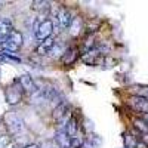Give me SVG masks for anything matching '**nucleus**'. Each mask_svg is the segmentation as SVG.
Segmentation results:
<instances>
[{"mask_svg":"<svg viewBox=\"0 0 148 148\" xmlns=\"http://www.w3.org/2000/svg\"><path fill=\"white\" fill-rule=\"evenodd\" d=\"M22 95H24V89L19 83V80H14L10 86H8V89L5 92V96H6V102L9 105H16L18 102H21L22 99Z\"/></svg>","mask_w":148,"mask_h":148,"instance_id":"obj_1","label":"nucleus"},{"mask_svg":"<svg viewBox=\"0 0 148 148\" xmlns=\"http://www.w3.org/2000/svg\"><path fill=\"white\" fill-rule=\"evenodd\" d=\"M6 126H8L9 132L12 135H15V136L25 132V123H24V120L15 113H9L6 116Z\"/></svg>","mask_w":148,"mask_h":148,"instance_id":"obj_2","label":"nucleus"},{"mask_svg":"<svg viewBox=\"0 0 148 148\" xmlns=\"http://www.w3.org/2000/svg\"><path fill=\"white\" fill-rule=\"evenodd\" d=\"M22 34L19 33V31H16V30H12V33L6 37V40L2 43V46H3V51H6V52H16L18 49H21V46H22Z\"/></svg>","mask_w":148,"mask_h":148,"instance_id":"obj_3","label":"nucleus"},{"mask_svg":"<svg viewBox=\"0 0 148 148\" xmlns=\"http://www.w3.org/2000/svg\"><path fill=\"white\" fill-rule=\"evenodd\" d=\"M52 31H53V22L51 19H45V21H42L39 25H37V28H36V37L43 42V40H46V39L51 37Z\"/></svg>","mask_w":148,"mask_h":148,"instance_id":"obj_4","label":"nucleus"},{"mask_svg":"<svg viewBox=\"0 0 148 148\" xmlns=\"http://www.w3.org/2000/svg\"><path fill=\"white\" fill-rule=\"evenodd\" d=\"M129 105L135 110V111H139V113L148 114V99L142 96H132L129 99Z\"/></svg>","mask_w":148,"mask_h":148,"instance_id":"obj_5","label":"nucleus"},{"mask_svg":"<svg viewBox=\"0 0 148 148\" xmlns=\"http://www.w3.org/2000/svg\"><path fill=\"white\" fill-rule=\"evenodd\" d=\"M18 80H19V83L22 86L24 92H30L33 95L34 92L39 90V86H37V83L33 80V77L30 76V74H22V76L18 77Z\"/></svg>","mask_w":148,"mask_h":148,"instance_id":"obj_6","label":"nucleus"},{"mask_svg":"<svg viewBox=\"0 0 148 148\" xmlns=\"http://www.w3.org/2000/svg\"><path fill=\"white\" fill-rule=\"evenodd\" d=\"M68 113H70V104L64 101V102L58 104L53 108V119L56 121H61V120H64V119H70L68 117Z\"/></svg>","mask_w":148,"mask_h":148,"instance_id":"obj_7","label":"nucleus"},{"mask_svg":"<svg viewBox=\"0 0 148 148\" xmlns=\"http://www.w3.org/2000/svg\"><path fill=\"white\" fill-rule=\"evenodd\" d=\"M55 142L59 148H71V138L67 130H56L55 133Z\"/></svg>","mask_w":148,"mask_h":148,"instance_id":"obj_8","label":"nucleus"},{"mask_svg":"<svg viewBox=\"0 0 148 148\" xmlns=\"http://www.w3.org/2000/svg\"><path fill=\"white\" fill-rule=\"evenodd\" d=\"M58 22H59V27L65 30V28H70L71 22H73V18H71V12L68 9H61L59 14H58Z\"/></svg>","mask_w":148,"mask_h":148,"instance_id":"obj_9","label":"nucleus"},{"mask_svg":"<svg viewBox=\"0 0 148 148\" xmlns=\"http://www.w3.org/2000/svg\"><path fill=\"white\" fill-rule=\"evenodd\" d=\"M77 56H79V49L77 47H68V49H65L64 55L61 56V61H62L64 65H70L77 59Z\"/></svg>","mask_w":148,"mask_h":148,"instance_id":"obj_10","label":"nucleus"},{"mask_svg":"<svg viewBox=\"0 0 148 148\" xmlns=\"http://www.w3.org/2000/svg\"><path fill=\"white\" fill-rule=\"evenodd\" d=\"M53 46H55V40L53 39H46V40H43V42H40V45L37 46V49H36V52L39 53V55H49L51 53V51L53 49Z\"/></svg>","mask_w":148,"mask_h":148,"instance_id":"obj_11","label":"nucleus"},{"mask_svg":"<svg viewBox=\"0 0 148 148\" xmlns=\"http://www.w3.org/2000/svg\"><path fill=\"white\" fill-rule=\"evenodd\" d=\"M65 130L70 135V138H74V136H77V135H79V120H77L76 116H71L70 117Z\"/></svg>","mask_w":148,"mask_h":148,"instance_id":"obj_12","label":"nucleus"},{"mask_svg":"<svg viewBox=\"0 0 148 148\" xmlns=\"http://www.w3.org/2000/svg\"><path fill=\"white\" fill-rule=\"evenodd\" d=\"M12 33V24L8 19H0V45H2L6 37Z\"/></svg>","mask_w":148,"mask_h":148,"instance_id":"obj_13","label":"nucleus"},{"mask_svg":"<svg viewBox=\"0 0 148 148\" xmlns=\"http://www.w3.org/2000/svg\"><path fill=\"white\" fill-rule=\"evenodd\" d=\"M31 9L43 14V12H49V9H51V3H49V2H43V0H36V2L31 3Z\"/></svg>","mask_w":148,"mask_h":148,"instance_id":"obj_14","label":"nucleus"},{"mask_svg":"<svg viewBox=\"0 0 148 148\" xmlns=\"http://www.w3.org/2000/svg\"><path fill=\"white\" fill-rule=\"evenodd\" d=\"M70 34L73 37H77L82 31V19L80 18H73V22H71V25H70Z\"/></svg>","mask_w":148,"mask_h":148,"instance_id":"obj_15","label":"nucleus"},{"mask_svg":"<svg viewBox=\"0 0 148 148\" xmlns=\"http://www.w3.org/2000/svg\"><path fill=\"white\" fill-rule=\"evenodd\" d=\"M133 125H135V127L139 130L141 135L142 133H148V123L144 119H136V120L133 121Z\"/></svg>","mask_w":148,"mask_h":148,"instance_id":"obj_16","label":"nucleus"},{"mask_svg":"<svg viewBox=\"0 0 148 148\" xmlns=\"http://www.w3.org/2000/svg\"><path fill=\"white\" fill-rule=\"evenodd\" d=\"M132 92L135 93V96H142L148 99V86H133Z\"/></svg>","mask_w":148,"mask_h":148,"instance_id":"obj_17","label":"nucleus"},{"mask_svg":"<svg viewBox=\"0 0 148 148\" xmlns=\"http://www.w3.org/2000/svg\"><path fill=\"white\" fill-rule=\"evenodd\" d=\"M12 136H8V135H0V148H12Z\"/></svg>","mask_w":148,"mask_h":148,"instance_id":"obj_18","label":"nucleus"},{"mask_svg":"<svg viewBox=\"0 0 148 148\" xmlns=\"http://www.w3.org/2000/svg\"><path fill=\"white\" fill-rule=\"evenodd\" d=\"M125 147L126 148H136V139L130 133H125Z\"/></svg>","mask_w":148,"mask_h":148,"instance_id":"obj_19","label":"nucleus"},{"mask_svg":"<svg viewBox=\"0 0 148 148\" xmlns=\"http://www.w3.org/2000/svg\"><path fill=\"white\" fill-rule=\"evenodd\" d=\"M82 144H83V139L79 136V135L74 136V138H71V148H80Z\"/></svg>","mask_w":148,"mask_h":148,"instance_id":"obj_20","label":"nucleus"},{"mask_svg":"<svg viewBox=\"0 0 148 148\" xmlns=\"http://www.w3.org/2000/svg\"><path fill=\"white\" fill-rule=\"evenodd\" d=\"M80 148H93V144H92V141L86 139V141H83V144H82Z\"/></svg>","mask_w":148,"mask_h":148,"instance_id":"obj_21","label":"nucleus"},{"mask_svg":"<svg viewBox=\"0 0 148 148\" xmlns=\"http://www.w3.org/2000/svg\"><path fill=\"white\" fill-rule=\"evenodd\" d=\"M22 148H40L37 144H28V145H25V147H22Z\"/></svg>","mask_w":148,"mask_h":148,"instance_id":"obj_22","label":"nucleus"},{"mask_svg":"<svg viewBox=\"0 0 148 148\" xmlns=\"http://www.w3.org/2000/svg\"><path fill=\"white\" fill-rule=\"evenodd\" d=\"M136 148H147V145L141 141V142H136Z\"/></svg>","mask_w":148,"mask_h":148,"instance_id":"obj_23","label":"nucleus"},{"mask_svg":"<svg viewBox=\"0 0 148 148\" xmlns=\"http://www.w3.org/2000/svg\"><path fill=\"white\" fill-rule=\"evenodd\" d=\"M142 119H144V120L148 123V114H144V116H142Z\"/></svg>","mask_w":148,"mask_h":148,"instance_id":"obj_24","label":"nucleus"},{"mask_svg":"<svg viewBox=\"0 0 148 148\" xmlns=\"http://www.w3.org/2000/svg\"><path fill=\"white\" fill-rule=\"evenodd\" d=\"M0 125H2V119H0Z\"/></svg>","mask_w":148,"mask_h":148,"instance_id":"obj_25","label":"nucleus"},{"mask_svg":"<svg viewBox=\"0 0 148 148\" xmlns=\"http://www.w3.org/2000/svg\"><path fill=\"white\" fill-rule=\"evenodd\" d=\"M0 8H2V2H0Z\"/></svg>","mask_w":148,"mask_h":148,"instance_id":"obj_26","label":"nucleus"},{"mask_svg":"<svg viewBox=\"0 0 148 148\" xmlns=\"http://www.w3.org/2000/svg\"><path fill=\"white\" fill-rule=\"evenodd\" d=\"M0 74H2V70H0Z\"/></svg>","mask_w":148,"mask_h":148,"instance_id":"obj_27","label":"nucleus"},{"mask_svg":"<svg viewBox=\"0 0 148 148\" xmlns=\"http://www.w3.org/2000/svg\"><path fill=\"white\" fill-rule=\"evenodd\" d=\"M125 148H126V147H125Z\"/></svg>","mask_w":148,"mask_h":148,"instance_id":"obj_28","label":"nucleus"}]
</instances>
